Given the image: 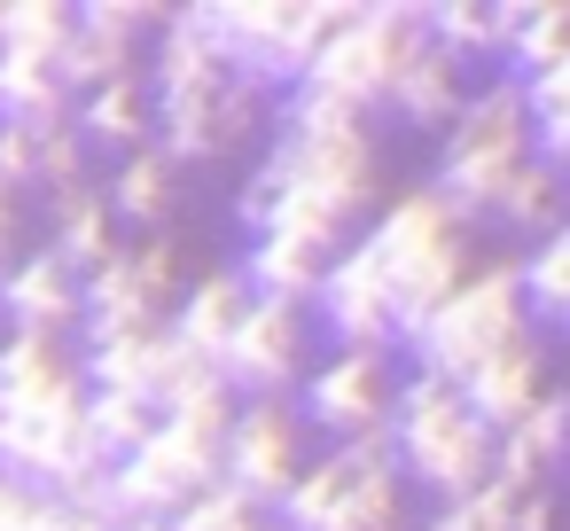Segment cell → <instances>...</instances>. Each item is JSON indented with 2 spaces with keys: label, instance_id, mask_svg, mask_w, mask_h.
Returning a JSON list of instances; mask_svg holds the SVG:
<instances>
[{
  "label": "cell",
  "instance_id": "1",
  "mask_svg": "<svg viewBox=\"0 0 570 531\" xmlns=\"http://www.w3.org/2000/svg\"><path fill=\"white\" fill-rule=\"evenodd\" d=\"M352 258H360L367 282L383 289L391 336L406 344V336L438 313V297L469 274V227H461L430 188H406V196H391V204L352 235Z\"/></svg>",
  "mask_w": 570,
  "mask_h": 531
},
{
  "label": "cell",
  "instance_id": "2",
  "mask_svg": "<svg viewBox=\"0 0 570 531\" xmlns=\"http://www.w3.org/2000/svg\"><path fill=\"white\" fill-rule=\"evenodd\" d=\"M383 445H391L399 484H422L438 508L484 492V476H492V430L461 406L453 383H438V375H422V367L399 375V391H391V422H383Z\"/></svg>",
  "mask_w": 570,
  "mask_h": 531
},
{
  "label": "cell",
  "instance_id": "3",
  "mask_svg": "<svg viewBox=\"0 0 570 531\" xmlns=\"http://www.w3.org/2000/svg\"><path fill=\"white\" fill-rule=\"evenodd\" d=\"M227 414L235 399L212 391L180 414H157V430L110 461V500H118V523H173L204 484H219V437H227Z\"/></svg>",
  "mask_w": 570,
  "mask_h": 531
},
{
  "label": "cell",
  "instance_id": "4",
  "mask_svg": "<svg viewBox=\"0 0 570 531\" xmlns=\"http://www.w3.org/2000/svg\"><path fill=\"white\" fill-rule=\"evenodd\" d=\"M515 165H531V126H523L515 79L500 71V79H484V87L461 95V110H453V126H445V149H438V173H430L422 188H430L461 227H476V219H492V196L508 188Z\"/></svg>",
  "mask_w": 570,
  "mask_h": 531
},
{
  "label": "cell",
  "instance_id": "5",
  "mask_svg": "<svg viewBox=\"0 0 570 531\" xmlns=\"http://www.w3.org/2000/svg\"><path fill=\"white\" fill-rule=\"evenodd\" d=\"M266 515H274V531H399L406 523V484L391 469L383 430L305 461Z\"/></svg>",
  "mask_w": 570,
  "mask_h": 531
},
{
  "label": "cell",
  "instance_id": "6",
  "mask_svg": "<svg viewBox=\"0 0 570 531\" xmlns=\"http://www.w3.org/2000/svg\"><path fill=\"white\" fill-rule=\"evenodd\" d=\"M414 48H422V0H344V17H336V32L313 48L297 95H321V102L367 118V110H383L399 63H406Z\"/></svg>",
  "mask_w": 570,
  "mask_h": 531
},
{
  "label": "cell",
  "instance_id": "7",
  "mask_svg": "<svg viewBox=\"0 0 570 531\" xmlns=\"http://www.w3.org/2000/svg\"><path fill=\"white\" fill-rule=\"evenodd\" d=\"M515 336H531V328H523V297H515V258H484V266H469V274L438 297V313H430L399 352H406V367H422V375H438V383H461L476 360H492V352L515 344Z\"/></svg>",
  "mask_w": 570,
  "mask_h": 531
},
{
  "label": "cell",
  "instance_id": "8",
  "mask_svg": "<svg viewBox=\"0 0 570 531\" xmlns=\"http://www.w3.org/2000/svg\"><path fill=\"white\" fill-rule=\"evenodd\" d=\"M344 0H204V24L227 56V71L258 79L266 95L297 87L313 48L336 32Z\"/></svg>",
  "mask_w": 570,
  "mask_h": 531
},
{
  "label": "cell",
  "instance_id": "9",
  "mask_svg": "<svg viewBox=\"0 0 570 531\" xmlns=\"http://www.w3.org/2000/svg\"><path fill=\"white\" fill-rule=\"evenodd\" d=\"M274 118V95L243 71L212 79V87H188V95H149V141L173 157V165H219L235 149H250Z\"/></svg>",
  "mask_w": 570,
  "mask_h": 531
},
{
  "label": "cell",
  "instance_id": "10",
  "mask_svg": "<svg viewBox=\"0 0 570 531\" xmlns=\"http://www.w3.org/2000/svg\"><path fill=\"white\" fill-rule=\"evenodd\" d=\"M180 297V243L173 235H149L141 250H110L95 274H79V352L87 344H110V336H134V328H157Z\"/></svg>",
  "mask_w": 570,
  "mask_h": 531
},
{
  "label": "cell",
  "instance_id": "11",
  "mask_svg": "<svg viewBox=\"0 0 570 531\" xmlns=\"http://www.w3.org/2000/svg\"><path fill=\"white\" fill-rule=\"evenodd\" d=\"M391 391H399V360L391 352H328L321 367H305L289 406L328 445H352V437H375L391 422Z\"/></svg>",
  "mask_w": 570,
  "mask_h": 531
},
{
  "label": "cell",
  "instance_id": "12",
  "mask_svg": "<svg viewBox=\"0 0 570 531\" xmlns=\"http://www.w3.org/2000/svg\"><path fill=\"white\" fill-rule=\"evenodd\" d=\"M313 367V321L305 305H274V297H250L235 336L219 344V383L235 399H289Z\"/></svg>",
  "mask_w": 570,
  "mask_h": 531
},
{
  "label": "cell",
  "instance_id": "13",
  "mask_svg": "<svg viewBox=\"0 0 570 531\" xmlns=\"http://www.w3.org/2000/svg\"><path fill=\"white\" fill-rule=\"evenodd\" d=\"M305 461L313 453H305V422L289 399H235L227 437H219V484L227 492H243L250 508H274Z\"/></svg>",
  "mask_w": 570,
  "mask_h": 531
},
{
  "label": "cell",
  "instance_id": "14",
  "mask_svg": "<svg viewBox=\"0 0 570 531\" xmlns=\"http://www.w3.org/2000/svg\"><path fill=\"white\" fill-rule=\"evenodd\" d=\"M305 321H321V336H328L336 352H399V336H391V305H383V289L367 282V266L352 258V243L328 258L321 289L305 297Z\"/></svg>",
  "mask_w": 570,
  "mask_h": 531
},
{
  "label": "cell",
  "instance_id": "15",
  "mask_svg": "<svg viewBox=\"0 0 570 531\" xmlns=\"http://www.w3.org/2000/svg\"><path fill=\"white\" fill-rule=\"evenodd\" d=\"M562 437H570V391H554V383H547V391H539V399H531V406L492 437V476H484V484H492L500 500L539 492V484L562 469Z\"/></svg>",
  "mask_w": 570,
  "mask_h": 531
},
{
  "label": "cell",
  "instance_id": "16",
  "mask_svg": "<svg viewBox=\"0 0 570 531\" xmlns=\"http://www.w3.org/2000/svg\"><path fill=\"white\" fill-rule=\"evenodd\" d=\"M453 391H461V406L500 437V430H508V422L547 391V344H539V336H515V344H500L492 360H476Z\"/></svg>",
  "mask_w": 570,
  "mask_h": 531
},
{
  "label": "cell",
  "instance_id": "17",
  "mask_svg": "<svg viewBox=\"0 0 570 531\" xmlns=\"http://www.w3.org/2000/svg\"><path fill=\"white\" fill-rule=\"evenodd\" d=\"M0 328H40L79 344V282L56 266V250H32L0 274Z\"/></svg>",
  "mask_w": 570,
  "mask_h": 531
},
{
  "label": "cell",
  "instance_id": "18",
  "mask_svg": "<svg viewBox=\"0 0 570 531\" xmlns=\"http://www.w3.org/2000/svg\"><path fill=\"white\" fill-rule=\"evenodd\" d=\"M173 360H180V344H173V328L157 321V328H134V336H110V344H87L79 352V367H87V391H118V399H165V375H173Z\"/></svg>",
  "mask_w": 570,
  "mask_h": 531
},
{
  "label": "cell",
  "instance_id": "19",
  "mask_svg": "<svg viewBox=\"0 0 570 531\" xmlns=\"http://www.w3.org/2000/svg\"><path fill=\"white\" fill-rule=\"evenodd\" d=\"M243 305H250L243 274H235V266H212V274L180 282V297H173L165 328H173V344H180V352H196V360H212V367H219V344L235 336Z\"/></svg>",
  "mask_w": 570,
  "mask_h": 531
},
{
  "label": "cell",
  "instance_id": "20",
  "mask_svg": "<svg viewBox=\"0 0 570 531\" xmlns=\"http://www.w3.org/2000/svg\"><path fill=\"white\" fill-rule=\"evenodd\" d=\"M102 212H110V227L134 219V227H149V235H165V219L180 212V165H173L157 141L126 149L118 173H110V188H102Z\"/></svg>",
  "mask_w": 570,
  "mask_h": 531
},
{
  "label": "cell",
  "instance_id": "21",
  "mask_svg": "<svg viewBox=\"0 0 570 531\" xmlns=\"http://www.w3.org/2000/svg\"><path fill=\"white\" fill-rule=\"evenodd\" d=\"M461 63L453 56H438L430 40L399 63V79H391V95H383V110L399 118V126H414V134H445L453 126V110H461Z\"/></svg>",
  "mask_w": 570,
  "mask_h": 531
},
{
  "label": "cell",
  "instance_id": "22",
  "mask_svg": "<svg viewBox=\"0 0 570 531\" xmlns=\"http://www.w3.org/2000/svg\"><path fill=\"white\" fill-rule=\"evenodd\" d=\"M0 126H24V134H56V126H71V87H63L56 56L0 48Z\"/></svg>",
  "mask_w": 570,
  "mask_h": 531
},
{
  "label": "cell",
  "instance_id": "23",
  "mask_svg": "<svg viewBox=\"0 0 570 531\" xmlns=\"http://www.w3.org/2000/svg\"><path fill=\"white\" fill-rule=\"evenodd\" d=\"M71 134L87 141V149H141L149 141V79L141 71H118V79H102V87H87L79 102H71Z\"/></svg>",
  "mask_w": 570,
  "mask_h": 531
},
{
  "label": "cell",
  "instance_id": "24",
  "mask_svg": "<svg viewBox=\"0 0 570 531\" xmlns=\"http://www.w3.org/2000/svg\"><path fill=\"white\" fill-rule=\"evenodd\" d=\"M235 274H243L250 297L305 305V297L321 289V274H328V250H313V243H297V235H250V250L235 258Z\"/></svg>",
  "mask_w": 570,
  "mask_h": 531
},
{
  "label": "cell",
  "instance_id": "25",
  "mask_svg": "<svg viewBox=\"0 0 570 531\" xmlns=\"http://www.w3.org/2000/svg\"><path fill=\"white\" fill-rule=\"evenodd\" d=\"M492 17H500L508 79L547 71V63H570V9H562V0H492Z\"/></svg>",
  "mask_w": 570,
  "mask_h": 531
},
{
  "label": "cell",
  "instance_id": "26",
  "mask_svg": "<svg viewBox=\"0 0 570 531\" xmlns=\"http://www.w3.org/2000/svg\"><path fill=\"white\" fill-rule=\"evenodd\" d=\"M515 297H523V328L547 344L562 321H570V235H539L523 258H515Z\"/></svg>",
  "mask_w": 570,
  "mask_h": 531
},
{
  "label": "cell",
  "instance_id": "27",
  "mask_svg": "<svg viewBox=\"0 0 570 531\" xmlns=\"http://www.w3.org/2000/svg\"><path fill=\"white\" fill-rule=\"evenodd\" d=\"M422 40L438 56H453L461 71L469 63H500V17H492V0H422Z\"/></svg>",
  "mask_w": 570,
  "mask_h": 531
},
{
  "label": "cell",
  "instance_id": "28",
  "mask_svg": "<svg viewBox=\"0 0 570 531\" xmlns=\"http://www.w3.org/2000/svg\"><path fill=\"white\" fill-rule=\"evenodd\" d=\"M56 212V266L79 282V274H95L110 250H118V227H110V212H102V188H79V196H56L48 204Z\"/></svg>",
  "mask_w": 570,
  "mask_h": 531
},
{
  "label": "cell",
  "instance_id": "29",
  "mask_svg": "<svg viewBox=\"0 0 570 531\" xmlns=\"http://www.w3.org/2000/svg\"><path fill=\"white\" fill-rule=\"evenodd\" d=\"M492 219L508 227V235H554L562 227V173H547V165H515L508 173V188L492 196Z\"/></svg>",
  "mask_w": 570,
  "mask_h": 531
},
{
  "label": "cell",
  "instance_id": "30",
  "mask_svg": "<svg viewBox=\"0 0 570 531\" xmlns=\"http://www.w3.org/2000/svg\"><path fill=\"white\" fill-rule=\"evenodd\" d=\"M157 430V406L149 399H118V391H87V445L102 461H126L141 437Z\"/></svg>",
  "mask_w": 570,
  "mask_h": 531
},
{
  "label": "cell",
  "instance_id": "31",
  "mask_svg": "<svg viewBox=\"0 0 570 531\" xmlns=\"http://www.w3.org/2000/svg\"><path fill=\"white\" fill-rule=\"evenodd\" d=\"M63 40H71V0H0V48L63 56Z\"/></svg>",
  "mask_w": 570,
  "mask_h": 531
},
{
  "label": "cell",
  "instance_id": "32",
  "mask_svg": "<svg viewBox=\"0 0 570 531\" xmlns=\"http://www.w3.org/2000/svg\"><path fill=\"white\" fill-rule=\"evenodd\" d=\"M32 188H48V204H56V196H79V188H87V141H79L71 126L40 134V165H32Z\"/></svg>",
  "mask_w": 570,
  "mask_h": 531
},
{
  "label": "cell",
  "instance_id": "33",
  "mask_svg": "<svg viewBox=\"0 0 570 531\" xmlns=\"http://www.w3.org/2000/svg\"><path fill=\"white\" fill-rule=\"evenodd\" d=\"M250 523H266V508H250L243 492H227V484H204L165 531H250Z\"/></svg>",
  "mask_w": 570,
  "mask_h": 531
},
{
  "label": "cell",
  "instance_id": "34",
  "mask_svg": "<svg viewBox=\"0 0 570 531\" xmlns=\"http://www.w3.org/2000/svg\"><path fill=\"white\" fill-rule=\"evenodd\" d=\"M422 531H508V500L484 484V492H469V500H453V508H438Z\"/></svg>",
  "mask_w": 570,
  "mask_h": 531
},
{
  "label": "cell",
  "instance_id": "35",
  "mask_svg": "<svg viewBox=\"0 0 570 531\" xmlns=\"http://www.w3.org/2000/svg\"><path fill=\"white\" fill-rule=\"evenodd\" d=\"M32 165H40V134H24V126H0V188H32Z\"/></svg>",
  "mask_w": 570,
  "mask_h": 531
},
{
  "label": "cell",
  "instance_id": "36",
  "mask_svg": "<svg viewBox=\"0 0 570 531\" xmlns=\"http://www.w3.org/2000/svg\"><path fill=\"white\" fill-rule=\"evenodd\" d=\"M508 531H554V492L539 484V492L508 500Z\"/></svg>",
  "mask_w": 570,
  "mask_h": 531
},
{
  "label": "cell",
  "instance_id": "37",
  "mask_svg": "<svg viewBox=\"0 0 570 531\" xmlns=\"http://www.w3.org/2000/svg\"><path fill=\"white\" fill-rule=\"evenodd\" d=\"M17 219H24V212H17V196L0 188V258H9V243H17Z\"/></svg>",
  "mask_w": 570,
  "mask_h": 531
}]
</instances>
